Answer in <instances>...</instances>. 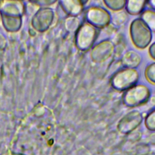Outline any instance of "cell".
I'll return each instance as SVG.
<instances>
[{
    "label": "cell",
    "mask_w": 155,
    "mask_h": 155,
    "mask_svg": "<svg viewBox=\"0 0 155 155\" xmlns=\"http://www.w3.org/2000/svg\"><path fill=\"white\" fill-rule=\"evenodd\" d=\"M130 35L134 45L140 49L148 47L152 39L151 30L140 18L131 22Z\"/></svg>",
    "instance_id": "cell-1"
},
{
    "label": "cell",
    "mask_w": 155,
    "mask_h": 155,
    "mask_svg": "<svg viewBox=\"0 0 155 155\" xmlns=\"http://www.w3.org/2000/svg\"><path fill=\"white\" fill-rule=\"evenodd\" d=\"M139 76V72L136 68H124L113 76L111 85L117 91H125L136 84Z\"/></svg>",
    "instance_id": "cell-2"
},
{
    "label": "cell",
    "mask_w": 155,
    "mask_h": 155,
    "mask_svg": "<svg viewBox=\"0 0 155 155\" xmlns=\"http://www.w3.org/2000/svg\"><path fill=\"white\" fill-rule=\"evenodd\" d=\"M97 36V28L85 22L82 24L76 31V45L81 51H88L92 47Z\"/></svg>",
    "instance_id": "cell-3"
},
{
    "label": "cell",
    "mask_w": 155,
    "mask_h": 155,
    "mask_svg": "<svg viewBox=\"0 0 155 155\" xmlns=\"http://www.w3.org/2000/svg\"><path fill=\"white\" fill-rule=\"evenodd\" d=\"M150 96V89L145 85H135L125 91L122 101L129 107H135L148 102Z\"/></svg>",
    "instance_id": "cell-4"
},
{
    "label": "cell",
    "mask_w": 155,
    "mask_h": 155,
    "mask_svg": "<svg viewBox=\"0 0 155 155\" xmlns=\"http://www.w3.org/2000/svg\"><path fill=\"white\" fill-rule=\"evenodd\" d=\"M111 16L110 12L104 7L92 6L87 10L85 18L86 22L99 29L104 28L110 24Z\"/></svg>",
    "instance_id": "cell-5"
},
{
    "label": "cell",
    "mask_w": 155,
    "mask_h": 155,
    "mask_svg": "<svg viewBox=\"0 0 155 155\" xmlns=\"http://www.w3.org/2000/svg\"><path fill=\"white\" fill-rule=\"evenodd\" d=\"M114 51V47L113 42L109 40L101 41L96 45L92 49L91 58L95 62H102L110 58Z\"/></svg>",
    "instance_id": "cell-6"
},
{
    "label": "cell",
    "mask_w": 155,
    "mask_h": 155,
    "mask_svg": "<svg viewBox=\"0 0 155 155\" xmlns=\"http://www.w3.org/2000/svg\"><path fill=\"white\" fill-rule=\"evenodd\" d=\"M142 116L137 111H132L120 122L118 128L122 133H128L135 129L141 122Z\"/></svg>",
    "instance_id": "cell-7"
},
{
    "label": "cell",
    "mask_w": 155,
    "mask_h": 155,
    "mask_svg": "<svg viewBox=\"0 0 155 155\" xmlns=\"http://www.w3.org/2000/svg\"><path fill=\"white\" fill-rule=\"evenodd\" d=\"M142 61L141 56L134 50L127 51L121 59V62L125 68H136Z\"/></svg>",
    "instance_id": "cell-8"
},
{
    "label": "cell",
    "mask_w": 155,
    "mask_h": 155,
    "mask_svg": "<svg viewBox=\"0 0 155 155\" xmlns=\"http://www.w3.org/2000/svg\"><path fill=\"white\" fill-rule=\"evenodd\" d=\"M147 1L143 0H130L126 1L125 10L127 13L131 15H140L144 10Z\"/></svg>",
    "instance_id": "cell-9"
},
{
    "label": "cell",
    "mask_w": 155,
    "mask_h": 155,
    "mask_svg": "<svg viewBox=\"0 0 155 155\" xmlns=\"http://www.w3.org/2000/svg\"><path fill=\"white\" fill-rule=\"evenodd\" d=\"M65 8L73 17L79 16L83 11L84 4L82 1H65Z\"/></svg>",
    "instance_id": "cell-10"
},
{
    "label": "cell",
    "mask_w": 155,
    "mask_h": 155,
    "mask_svg": "<svg viewBox=\"0 0 155 155\" xmlns=\"http://www.w3.org/2000/svg\"><path fill=\"white\" fill-rule=\"evenodd\" d=\"M140 18L151 31H155V10H145L140 14Z\"/></svg>",
    "instance_id": "cell-11"
},
{
    "label": "cell",
    "mask_w": 155,
    "mask_h": 155,
    "mask_svg": "<svg viewBox=\"0 0 155 155\" xmlns=\"http://www.w3.org/2000/svg\"><path fill=\"white\" fill-rule=\"evenodd\" d=\"M127 13L121 10L116 12L113 16H111V22L116 27H120L127 22Z\"/></svg>",
    "instance_id": "cell-12"
},
{
    "label": "cell",
    "mask_w": 155,
    "mask_h": 155,
    "mask_svg": "<svg viewBox=\"0 0 155 155\" xmlns=\"http://www.w3.org/2000/svg\"><path fill=\"white\" fill-rule=\"evenodd\" d=\"M104 3L110 10L114 12L121 11L125 6L126 1L124 0H105Z\"/></svg>",
    "instance_id": "cell-13"
},
{
    "label": "cell",
    "mask_w": 155,
    "mask_h": 155,
    "mask_svg": "<svg viewBox=\"0 0 155 155\" xmlns=\"http://www.w3.org/2000/svg\"><path fill=\"white\" fill-rule=\"evenodd\" d=\"M145 76L149 82L155 84V62L149 64L146 67Z\"/></svg>",
    "instance_id": "cell-14"
},
{
    "label": "cell",
    "mask_w": 155,
    "mask_h": 155,
    "mask_svg": "<svg viewBox=\"0 0 155 155\" xmlns=\"http://www.w3.org/2000/svg\"><path fill=\"white\" fill-rule=\"evenodd\" d=\"M147 127L151 130H155V110L151 112L145 120Z\"/></svg>",
    "instance_id": "cell-15"
},
{
    "label": "cell",
    "mask_w": 155,
    "mask_h": 155,
    "mask_svg": "<svg viewBox=\"0 0 155 155\" xmlns=\"http://www.w3.org/2000/svg\"><path fill=\"white\" fill-rule=\"evenodd\" d=\"M148 52L150 56L155 60V42L150 46Z\"/></svg>",
    "instance_id": "cell-16"
},
{
    "label": "cell",
    "mask_w": 155,
    "mask_h": 155,
    "mask_svg": "<svg viewBox=\"0 0 155 155\" xmlns=\"http://www.w3.org/2000/svg\"><path fill=\"white\" fill-rule=\"evenodd\" d=\"M147 4H149L150 5L151 7V8L153 9H154V10H155V1H147Z\"/></svg>",
    "instance_id": "cell-17"
}]
</instances>
